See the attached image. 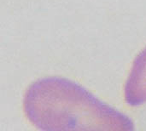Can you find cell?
Returning a JSON list of instances; mask_svg holds the SVG:
<instances>
[{
    "instance_id": "obj_1",
    "label": "cell",
    "mask_w": 146,
    "mask_h": 131,
    "mask_svg": "<svg viewBox=\"0 0 146 131\" xmlns=\"http://www.w3.org/2000/svg\"><path fill=\"white\" fill-rule=\"evenodd\" d=\"M23 109L40 130H133V122L79 84L59 77L40 78L27 90Z\"/></svg>"
},
{
    "instance_id": "obj_2",
    "label": "cell",
    "mask_w": 146,
    "mask_h": 131,
    "mask_svg": "<svg viewBox=\"0 0 146 131\" xmlns=\"http://www.w3.org/2000/svg\"><path fill=\"white\" fill-rule=\"evenodd\" d=\"M125 99L136 107L146 101V48L136 58L125 88Z\"/></svg>"
}]
</instances>
